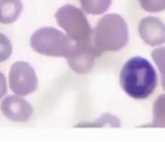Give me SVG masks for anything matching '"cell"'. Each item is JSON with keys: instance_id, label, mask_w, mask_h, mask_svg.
Returning <instances> with one entry per match:
<instances>
[{"instance_id": "6da1fadb", "label": "cell", "mask_w": 165, "mask_h": 142, "mask_svg": "<svg viewBox=\"0 0 165 142\" xmlns=\"http://www.w3.org/2000/svg\"><path fill=\"white\" fill-rule=\"evenodd\" d=\"M123 90L136 100H145L158 86V75L146 58L135 56L124 65L120 74Z\"/></svg>"}, {"instance_id": "7a4b0ae2", "label": "cell", "mask_w": 165, "mask_h": 142, "mask_svg": "<svg viewBox=\"0 0 165 142\" xmlns=\"http://www.w3.org/2000/svg\"><path fill=\"white\" fill-rule=\"evenodd\" d=\"M92 38L95 47L100 53L118 51L128 43L127 22L117 14L103 16L93 29Z\"/></svg>"}, {"instance_id": "3957f363", "label": "cell", "mask_w": 165, "mask_h": 142, "mask_svg": "<svg viewBox=\"0 0 165 142\" xmlns=\"http://www.w3.org/2000/svg\"><path fill=\"white\" fill-rule=\"evenodd\" d=\"M74 41L53 27H42L35 31L31 37L32 48L42 55L67 57L72 50Z\"/></svg>"}, {"instance_id": "277c9868", "label": "cell", "mask_w": 165, "mask_h": 142, "mask_svg": "<svg viewBox=\"0 0 165 142\" xmlns=\"http://www.w3.org/2000/svg\"><path fill=\"white\" fill-rule=\"evenodd\" d=\"M58 25L74 42L84 41L92 37L93 29L83 11L68 4L58 9L55 14Z\"/></svg>"}, {"instance_id": "5b68a950", "label": "cell", "mask_w": 165, "mask_h": 142, "mask_svg": "<svg viewBox=\"0 0 165 142\" xmlns=\"http://www.w3.org/2000/svg\"><path fill=\"white\" fill-rule=\"evenodd\" d=\"M9 83L11 90L17 96H27L38 88V77L32 66L26 62L14 63L9 73Z\"/></svg>"}, {"instance_id": "8992f818", "label": "cell", "mask_w": 165, "mask_h": 142, "mask_svg": "<svg viewBox=\"0 0 165 142\" xmlns=\"http://www.w3.org/2000/svg\"><path fill=\"white\" fill-rule=\"evenodd\" d=\"M100 54L101 53L95 47L93 38L91 37L84 41L75 42L66 58L69 68L74 72L85 74L93 68L95 58Z\"/></svg>"}, {"instance_id": "52a82bcc", "label": "cell", "mask_w": 165, "mask_h": 142, "mask_svg": "<svg viewBox=\"0 0 165 142\" xmlns=\"http://www.w3.org/2000/svg\"><path fill=\"white\" fill-rule=\"evenodd\" d=\"M4 116L14 122H26L33 113L32 105L20 96H7L0 105Z\"/></svg>"}, {"instance_id": "ba28073f", "label": "cell", "mask_w": 165, "mask_h": 142, "mask_svg": "<svg viewBox=\"0 0 165 142\" xmlns=\"http://www.w3.org/2000/svg\"><path fill=\"white\" fill-rule=\"evenodd\" d=\"M139 34L141 39L151 47L165 43V24L155 16H147L140 21Z\"/></svg>"}, {"instance_id": "9c48e42d", "label": "cell", "mask_w": 165, "mask_h": 142, "mask_svg": "<svg viewBox=\"0 0 165 142\" xmlns=\"http://www.w3.org/2000/svg\"><path fill=\"white\" fill-rule=\"evenodd\" d=\"M20 0H0V23L15 22L22 11Z\"/></svg>"}, {"instance_id": "30bf717a", "label": "cell", "mask_w": 165, "mask_h": 142, "mask_svg": "<svg viewBox=\"0 0 165 142\" xmlns=\"http://www.w3.org/2000/svg\"><path fill=\"white\" fill-rule=\"evenodd\" d=\"M82 11L90 15H101L105 13L112 0H79Z\"/></svg>"}, {"instance_id": "8fae6325", "label": "cell", "mask_w": 165, "mask_h": 142, "mask_svg": "<svg viewBox=\"0 0 165 142\" xmlns=\"http://www.w3.org/2000/svg\"><path fill=\"white\" fill-rule=\"evenodd\" d=\"M153 114V125L151 126L165 128V94L160 95L154 102Z\"/></svg>"}, {"instance_id": "7c38bea8", "label": "cell", "mask_w": 165, "mask_h": 142, "mask_svg": "<svg viewBox=\"0 0 165 142\" xmlns=\"http://www.w3.org/2000/svg\"><path fill=\"white\" fill-rule=\"evenodd\" d=\"M103 126L118 128L121 126V124H120V120L116 116H113V115L106 113L102 115V116L97 121L92 122V123L79 124L77 127H103Z\"/></svg>"}, {"instance_id": "4fadbf2b", "label": "cell", "mask_w": 165, "mask_h": 142, "mask_svg": "<svg viewBox=\"0 0 165 142\" xmlns=\"http://www.w3.org/2000/svg\"><path fill=\"white\" fill-rule=\"evenodd\" d=\"M152 57L159 70L161 76V85L165 90V48L161 47L154 49L152 53Z\"/></svg>"}, {"instance_id": "5bb4252c", "label": "cell", "mask_w": 165, "mask_h": 142, "mask_svg": "<svg viewBox=\"0 0 165 142\" xmlns=\"http://www.w3.org/2000/svg\"><path fill=\"white\" fill-rule=\"evenodd\" d=\"M141 7L150 13H158L165 10V0H139Z\"/></svg>"}, {"instance_id": "9a60e30c", "label": "cell", "mask_w": 165, "mask_h": 142, "mask_svg": "<svg viewBox=\"0 0 165 142\" xmlns=\"http://www.w3.org/2000/svg\"><path fill=\"white\" fill-rule=\"evenodd\" d=\"M13 52V46L11 41L4 34L0 33V62L6 61Z\"/></svg>"}, {"instance_id": "2e32d148", "label": "cell", "mask_w": 165, "mask_h": 142, "mask_svg": "<svg viewBox=\"0 0 165 142\" xmlns=\"http://www.w3.org/2000/svg\"><path fill=\"white\" fill-rule=\"evenodd\" d=\"M7 93V82L6 77L3 73L0 72V100L2 99L3 96Z\"/></svg>"}]
</instances>
